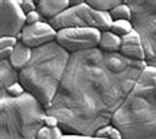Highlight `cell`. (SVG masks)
<instances>
[{
	"label": "cell",
	"instance_id": "1",
	"mask_svg": "<svg viewBox=\"0 0 156 139\" xmlns=\"http://www.w3.org/2000/svg\"><path fill=\"white\" fill-rule=\"evenodd\" d=\"M147 64L99 48L73 53L64 80L46 113L65 134L94 137L112 123Z\"/></svg>",
	"mask_w": 156,
	"mask_h": 139
},
{
	"label": "cell",
	"instance_id": "2",
	"mask_svg": "<svg viewBox=\"0 0 156 139\" xmlns=\"http://www.w3.org/2000/svg\"><path fill=\"white\" fill-rule=\"evenodd\" d=\"M72 53L57 41L33 49L32 60L20 72V84L46 110L64 80Z\"/></svg>",
	"mask_w": 156,
	"mask_h": 139
},
{
	"label": "cell",
	"instance_id": "3",
	"mask_svg": "<svg viewBox=\"0 0 156 139\" xmlns=\"http://www.w3.org/2000/svg\"><path fill=\"white\" fill-rule=\"evenodd\" d=\"M123 139H156V69L147 66L112 119Z\"/></svg>",
	"mask_w": 156,
	"mask_h": 139
},
{
	"label": "cell",
	"instance_id": "4",
	"mask_svg": "<svg viewBox=\"0 0 156 139\" xmlns=\"http://www.w3.org/2000/svg\"><path fill=\"white\" fill-rule=\"evenodd\" d=\"M45 117L46 109L29 93L0 94V139H36Z\"/></svg>",
	"mask_w": 156,
	"mask_h": 139
},
{
	"label": "cell",
	"instance_id": "5",
	"mask_svg": "<svg viewBox=\"0 0 156 139\" xmlns=\"http://www.w3.org/2000/svg\"><path fill=\"white\" fill-rule=\"evenodd\" d=\"M132 9V25L140 34L146 64L156 69V0H127Z\"/></svg>",
	"mask_w": 156,
	"mask_h": 139
},
{
	"label": "cell",
	"instance_id": "6",
	"mask_svg": "<svg viewBox=\"0 0 156 139\" xmlns=\"http://www.w3.org/2000/svg\"><path fill=\"white\" fill-rule=\"evenodd\" d=\"M49 23L57 32L66 28H94L103 32L111 28L112 19L110 13L91 8L87 2H70L69 8Z\"/></svg>",
	"mask_w": 156,
	"mask_h": 139
},
{
	"label": "cell",
	"instance_id": "7",
	"mask_svg": "<svg viewBox=\"0 0 156 139\" xmlns=\"http://www.w3.org/2000/svg\"><path fill=\"white\" fill-rule=\"evenodd\" d=\"M101 34L102 32L94 28H66L57 32L56 41L73 55L98 48Z\"/></svg>",
	"mask_w": 156,
	"mask_h": 139
},
{
	"label": "cell",
	"instance_id": "8",
	"mask_svg": "<svg viewBox=\"0 0 156 139\" xmlns=\"http://www.w3.org/2000/svg\"><path fill=\"white\" fill-rule=\"evenodd\" d=\"M27 25V15L23 12L19 0L0 2V37H17Z\"/></svg>",
	"mask_w": 156,
	"mask_h": 139
},
{
	"label": "cell",
	"instance_id": "9",
	"mask_svg": "<svg viewBox=\"0 0 156 139\" xmlns=\"http://www.w3.org/2000/svg\"><path fill=\"white\" fill-rule=\"evenodd\" d=\"M57 30L53 28L49 21H40L33 25H25L19 40L23 41L29 48L36 49L44 46L52 41H56Z\"/></svg>",
	"mask_w": 156,
	"mask_h": 139
},
{
	"label": "cell",
	"instance_id": "10",
	"mask_svg": "<svg viewBox=\"0 0 156 139\" xmlns=\"http://www.w3.org/2000/svg\"><path fill=\"white\" fill-rule=\"evenodd\" d=\"M119 53L126 59L135 61H144L146 62V52L140 34L134 29L127 36L122 37V45H120Z\"/></svg>",
	"mask_w": 156,
	"mask_h": 139
},
{
	"label": "cell",
	"instance_id": "11",
	"mask_svg": "<svg viewBox=\"0 0 156 139\" xmlns=\"http://www.w3.org/2000/svg\"><path fill=\"white\" fill-rule=\"evenodd\" d=\"M37 11L44 21H52L70 7L69 0H38L36 2Z\"/></svg>",
	"mask_w": 156,
	"mask_h": 139
},
{
	"label": "cell",
	"instance_id": "12",
	"mask_svg": "<svg viewBox=\"0 0 156 139\" xmlns=\"http://www.w3.org/2000/svg\"><path fill=\"white\" fill-rule=\"evenodd\" d=\"M32 55H33V49L29 48L28 45H25L23 41L19 40L17 45L13 48L12 56L9 59V62L12 64V66L16 70L21 72L27 65L29 64V61L32 60Z\"/></svg>",
	"mask_w": 156,
	"mask_h": 139
},
{
	"label": "cell",
	"instance_id": "13",
	"mask_svg": "<svg viewBox=\"0 0 156 139\" xmlns=\"http://www.w3.org/2000/svg\"><path fill=\"white\" fill-rule=\"evenodd\" d=\"M16 82H20V72L9 61H0V91H4Z\"/></svg>",
	"mask_w": 156,
	"mask_h": 139
},
{
	"label": "cell",
	"instance_id": "14",
	"mask_svg": "<svg viewBox=\"0 0 156 139\" xmlns=\"http://www.w3.org/2000/svg\"><path fill=\"white\" fill-rule=\"evenodd\" d=\"M120 45H122V37H119L118 34L111 32L110 29L103 30L102 34H101V41L98 45L101 51L107 53H119Z\"/></svg>",
	"mask_w": 156,
	"mask_h": 139
},
{
	"label": "cell",
	"instance_id": "15",
	"mask_svg": "<svg viewBox=\"0 0 156 139\" xmlns=\"http://www.w3.org/2000/svg\"><path fill=\"white\" fill-rule=\"evenodd\" d=\"M110 16L112 19V21H116V20L132 21V9L127 4V2H122L119 5H116L114 9L110 11Z\"/></svg>",
	"mask_w": 156,
	"mask_h": 139
},
{
	"label": "cell",
	"instance_id": "16",
	"mask_svg": "<svg viewBox=\"0 0 156 139\" xmlns=\"http://www.w3.org/2000/svg\"><path fill=\"white\" fill-rule=\"evenodd\" d=\"M120 3H122V0H87V4L91 8L105 13H110V11L114 9Z\"/></svg>",
	"mask_w": 156,
	"mask_h": 139
},
{
	"label": "cell",
	"instance_id": "17",
	"mask_svg": "<svg viewBox=\"0 0 156 139\" xmlns=\"http://www.w3.org/2000/svg\"><path fill=\"white\" fill-rule=\"evenodd\" d=\"M110 30L114 32L115 34H118L119 37H124L134 30V25H132V21L128 20H116L112 21Z\"/></svg>",
	"mask_w": 156,
	"mask_h": 139
},
{
	"label": "cell",
	"instance_id": "18",
	"mask_svg": "<svg viewBox=\"0 0 156 139\" xmlns=\"http://www.w3.org/2000/svg\"><path fill=\"white\" fill-rule=\"evenodd\" d=\"M25 89L23 87V85L20 82H16L13 84L12 86H9L8 89H5L4 91H0V94H7L12 98H17V97H21L23 94H25Z\"/></svg>",
	"mask_w": 156,
	"mask_h": 139
},
{
	"label": "cell",
	"instance_id": "19",
	"mask_svg": "<svg viewBox=\"0 0 156 139\" xmlns=\"http://www.w3.org/2000/svg\"><path fill=\"white\" fill-rule=\"evenodd\" d=\"M19 4H20L23 12L25 15L33 12V11H37L36 2H33V0H19Z\"/></svg>",
	"mask_w": 156,
	"mask_h": 139
},
{
	"label": "cell",
	"instance_id": "20",
	"mask_svg": "<svg viewBox=\"0 0 156 139\" xmlns=\"http://www.w3.org/2000/svg\"><path fill=\"white\" fill-rule=\"evenodd\" d=\"M19 42L17 37H0V49H5V48H15Z\"/></svg>",
	"mask_w": 156,
	"mask_h": 139
},
{
	"label": "cell",
	"instance_id": "21",
	"mask_svg": "<svg viewBox=\"0 0 156 139\" xmlns=\"http://www.w3.org/2000/svg\"><path fill=\"white\" fill-rule=\"evenodd\" d=\"M40 21H44V19L41 17V15L38 13V11H33L27 15V25H33V24H37Z\"/></svg>",
	"mask_w": 156,
	"mask_h": 139
},
{
	"label": "cell",
	"instance_id": "22",
	"mask_svg": "<svg viewBox=\"0 0 156 139\" xmlns=\"http://www.w3.org/2000/svg\"><path fill=\"white\" fill-rule=\"evenodd\" d=\"M111 129H112V123H110V125H107V126L102 127V129H99V130L95 133L94 137L101 138V139H108V138H110Z\"/></svg>",
	"mask_w": 156,
	"mask_h": 139
},
{
	"label": "cell",
	"instance_id": "23",
	"mask_svg": "<svg viewBox=\"0 0 156 139\" xmlns=\"http://www.w3.org/2000/svg\"><path fill=\"white\" fill-rule=\"evenodd\" d=\"M36 139H53V135H52V129L48 126H42L40 131H38Z\"/></svg>",
	"mask_w": 156,
	"mask_h": 139
},
{
	"label": "cell",
	"instance_id": "24",
	"mask_svg": "<svg viewBox=\"0 0 156 139\" xmlns=\"http://www.w3.org/2000/svg\"><path fill=\"white\" fill-rule=\"evenodd\" d=\"M44 125L48 126V127H50V129H54V127H60V121H58L57 117H54V115H50V114L46 113Z\"/></svg>",
	"mask_w": 156,
	"mask_h": 139
},
{
	"label": "cell",
	"instance_id": "25",
	"mask_svg": "<svg viewBox=\"0 0 156 139\" xmlns=\"http://www.w3.org/2000/svg\"><path fill=\"white\" fill-rule=\"evenodd\" d=\"M108 139H123V134L118 127L112 125V129H111V133H110V138Z\"/></svg>",
	"mask_w": 156,
	"mask_h": 139
},
{
	"label": "cell",
	"instance_id": "26",
	"mask_svg": "<svg viewBox=\"0 0 156 139\" xmlns=\"http://www.w3.org/2000/svg\"><path fill=\"white\" fill-rule=\"evenodd\" d=\"M62 139H101L97 137H83V135H73V134H65Z\"/></svg>",
	"mask_w": 156,
	"mask_h": 139
}]
</instances>
